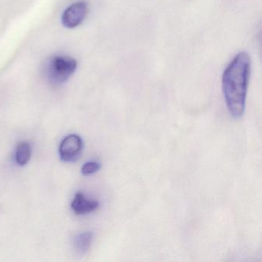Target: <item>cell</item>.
I'll list each match as a JSON object with an SVG mask.
<instances>
[{
  "instance_id": "obj_1",
  "label": "cell",
  "mask_w": 262,
  "mask_h": 262,
  "mask_svg": "<svg viewBox=\"0 0 262 262\" xmlns=\"http://www.w3.org/2000/svg\"><path fill=\"white\" fill-rule=\"evenodd\" d=\"M251 74V59L245 52L238 53L225 68L222 87L227 108L235 118L243 116Z\"/></svg>"
},
{
  "instance_id": "obj_2",
  "label": "cell",
  "mask_w": 262,
  "mask_h": 262,
  "mask_svg": "<svg viewBox=\"0 0 262 262\" xmlns=\"http://www.w3.org/2000/svg\"><path fill=\"white\" fill-rule=\"evenodd\" d=\"M77 67L76 61L66 56H55L50 58L44 67V74L47 81L54 86L67 82L73 76Z\"/></svg>"
},
{
  "instance_id": "obj_3",
  "label": "cell",
  "mask_w": 262,
  "mask_h": 262,
  "mask_svg": "<svg viewBox=\"0 0 262 262\" xmlns=\"http://www.w3.org/2000/svg\"><path fill=\"white\" fill-rule=\"evenodd\" d=\"M88 6L84 1L75 3L68 7L62 15V21L67 28H75L80 25L86 17Z\"/></svg>"
},
{
  "instance_id": "obj_4",
  "label": "cell",
  "mask_w": 262,
  "mask_h": 262,
  "mask_svg": "<svg viewBox=\"0 0 262 262\" xmlns=\"http://www.w3.org/2000/svg\"><path fill=\"white\" fill-rule=\"evenodd\" d=\"M82 148V139L77 135H70L62 140L59 147L61 159L65 162H74L80 156Z\"/></svg>"
},
{
  "instance_id": "obj_5",
  "label": "cell",
  "mask_w": 262,
  "mask_h": 262,
  "mask_svg": "<svg viewBox=\"0 0 262 262\" xmlns=\"http://www.w3.org/2000/svg\"><path fill=\"white\" fill-rule=\"evenodd\" d=\"M99 205L98 201L88 199L83 193L79 192L73 199L71 207L75 214L83 215L97 209Z\"/></svg>"
},
{
  "instance_id": "obj_6",
  "label": "cell",
  "mask_w": 262,
  "mask_h": 262,
  "mask_svg": "<svg viewBox=\"0 0 262 262\" xmlns=\"http://www.w3.org/2000/svg\"><path fill=\"white\" fill-rule=\"evenodd\" d=\"M31 158V148L30 144L22 142L19 144L16 150V162L19 165H25Z\"/></svg>"
},
{
  "instance_id": "obj_7",
  "label": "cell",
  "mask_w": 262,
  "mask_h": 262,
  "mask_svg": "<svg viewBox=\"0 0 262 262\" xmlns=\"http://www.w3.org/2000/svg\"><path fill=\"white\" fill-rule=\"evenodd\" d=\"M93 234L91 232H84L79 234L76 237L75 241V245H76V249L79 252L84 254L90 249L91 246L92 242H93Z\"/></svg>"
},
{
  "instance_id": "obj_8",
  "label": "cell",
  "mask_w": 262,
  "mask_h": 262,
  "mask_svg": "<svg viewBox=\"0 0 262 262\" xmlns=\"http://www.w3.org/2000/svg\"><path fill=\"white\" fill-rule=\"evenodd\" d=\"M101 165L97 162H89L84 164L82 168V173L84 176H90L98 172L100 169Z\"/></svg>"
}]
</instances>
